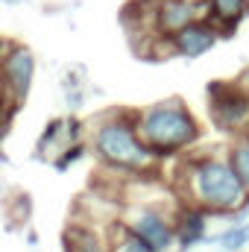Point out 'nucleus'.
Returning <instances> with one entry per match:
<instances>
[{"instance_id":"nucleus-6","label":"nucleus","mask_w":249,"mask_h":252,"mask_svg":"<svg viewBox=\"0 0 249 252\" xmlns=\"http://www.w3.org/2000/svg\"><path fill=\"white\" fill-rule=\"evenodd\" d=\"M35 53L21 44V41H12L6 56L0 59V88L6 94V100L12 106H21L27 100V94L32 91V82H35Z\"/></svg>"},{"instance_id":"nucleus-13","label":"nucleus","mask_w":249,"mask_h":252,"mask_svg":"<svg viewBox=\"0 0 249 252\" xmlns=\"http://www.w3.org/2000/svg\"><path fill=\"white\" fill-rule=\"evenodd\" d=\"M214 247L220 252H244L249 247V223H226L214 235Z\"/></svg>"},{"instance_id":"nucleus-8","label":"nucleus","mask_w":249,"mask_h":252,"mask_svg":"<svg viewBox=\"0 0 249 252\" xmlns=\"http://www.w3.org/2000/svg\"><path fill=\"white\" fill-rule=\"evenodd\" d=\"M220 35H226V32H223L214 21H196V24L185 27L182 32H176V35L170 38V47H173L176 56L199 59V56H205V53H211V50L217 47Z\"/></svg>"},{"instance_id":"nucleus-18","label":"nucleus","mask_w":249,"mask_h":252,"mask_svg":"<svg viewBox=\"0 0 249 252\" xmlns=\"http://www.w3.org/2000/svg\"><path fill=\"white\" fill-rule=\"evenodd\" d=\"M12 109H15V106H12V103L6 100V94L0 91V129L6 126V121H9V115H12Z\"/></svg>"},{"instance_id":"nucleus-16","label":"nucleus","mask_w":249,"mask_h":252,"mask_svg":"<svg viewBox=\"0 0 249 252\" xmlns=\"http://www.w3.org/2000/svg\"><path fill=\"white\" fill-rule=\"evenodd\" d=\"M85 153H88V141H79V144H67L62 147L59 153H56V158L50 161L53 164V170H59V173H67L76 161H82L85 158Z\"/></svg>"},{"instance_id":"nucleus-11","label":"nucleus","mask_w":249,"mask_h":252,"mask_svg":"<svg viewBox=\"0 0 249 252\" xmlns=\"http://www.w3.org/2000/svg\"><path fill=\"white\" fill-rule=\"evenodd\" d=\"M64 147V115H59V118H50L47 121V126L41 129V135H38V144H35V156L38 158H56V153Z\"/></svg>"},{"instance_id":"nucleus-22","label":"nucleus","mask_w":249,"mask_h":252,"mask_svg":"<svg viewBox=\"0 0 249 252\" xmlns=\"http://www.w3.org/2000/svg\"><path fill=\"white\" fill-rule=\"evenodd\" d=\"M247 6H249V0H247Z\"/></svg>"},{"instance_id":"nucleus-20","label":"nucleus","mask_w":249,"mask_h":252,"mask_svg":"<svg viewBox=\"0 0 249 252\" xmlns=\"http://www.w3.org/2000/svg\"><path fill=\"white\" fill-rule=\"evenodd\" d=\"M27 244H30V247H38V235H35V232H30V235H27Z\"/></svg>"},{"instance_id":"nucleus-12","label":"nucleus","mask_w":249,"mask_h":252,"mask_svg":"<svg viewBox=\"0 0 249 252\" xmlns=\"http://www.w3.org/2000/svg\"><path fill=\"white\" fill-rule=\"evenodd\" d=\"M211 3V15H214V24L229 32L232 27H238L244 18L249 15L247 0H208Z\"/></svg>"},{"instance_id":"nucleus-14","label":"nucleus","mask_w":249,"mask_h":252,"mask_svg":"<svg viewBox=\"0 0 249 252\" xmlns=\"http://www.w3.org/2000/svg\"><path fill=\"white\" fill-rule=\"evenodd\" d=\"M226 156H229V161H232L238 179H241L244 188L249 190V135H238V138L229 144Z\"/></svg>"},{"instance_id":"nucleus-5","label":"nucleus","mask_w":249,"mask_h":252,"mask_svg":"<svg viewBox=\"0 0 249 252\" xmlns=\"http://www.w3.org/2000/svg\"><path fill=\"white\" fill-rule=\"evenodd\" d=\"M211 121L226 135H249V91L241 82H214L208 88Z\"/></svg>"},{"instance_id":"nucleus-2","label":"nucleus","mask_w":249,"mask_h":252,"mask_svg":"<svg viewBox=\"0 0 249 252\" xmlns=\"http://www.w3.org/2000/svg\"><path fill=\"white\" fill-rule=\"evenodd\" d=\"M88 153L109 170L126 176H144L156 167V153L144 144L135 115L129 112H103L88 124Z\"/></svg>"},{"instance_id":"nucleus-17","label":"nucleus","mask_w":249,"mask_h":252,"mask_svg":"<svg viewBox=\"0 0 249 252\" xmlns=\"http://www.w3.org/2000/svg\"><path fill=\"white\" fill-rule=\"evenodd\" d=\"M9 208H15V211H12V223H27L30 214H32V199H30V193H12Z\"/></svg>"},{"instance_id":"nucleus-21","label":"nucleus","mask_w":249,"mask_h":252,"mask_svg":"<svg viewBox=\"0 0 249 252\" xmlns=\"http://www.w3.org/2000/svg\"><path fill=\"white\" fill-rule=\"evenodd\" d=\"M0 3H6V6H21L24 0H0Z\"/></svg>"},{"instance_id":"nucleus-10","label":"nucleus","mask_w":249,"mask_h":252,"mask_svg":"<svg viewBox=\"0 0 249 252\" xmlns=\"http://www.w3.org/2000/svg\"><path fill=\"white\" fill-rule=\"evenodd\" d=\"M62 250L64 252H112L109 232L88 220H70L62 232Z\"/></svg>"},{"instance_id":"nucleus-7","label":"nucleus","mask_w":249,"mask_h":252,"mask_svg":"<svg viewBox=\"0 0 249 252\" xmlns=\"http://www.w3.org/2000/svg\"><path fill=\"white\" fill-rule=\"evenodd\" d=\"M196 21H214L208 0H156V35L173 38Z\"/></svg>"},{"instance_id":"nucleus-19","label":"nucleus","mask_w":249,"mask_h":252,"mask_svg":"<svg viewBox=\"0 0 249 252\" xmlns=\"http://www.w3.org/2000/svg\"><path fill=\"white\" fill-rule=\"evenodd\" d=\"M9 44H12V41H9L6 35H0V59L6 56V50H9Z\"/></svg>"},{"instance_id":"nucleus-15","label":"nucleus","mask_w":249,"mask_h":252,"mask_svg":"<svg viewBox=\"0 0 249 252\" xmlns=\"http://www.w3.org/2000/svg\"><path fill=\"white\" fill-rule=\"evenodd\" d=\"M109 244H112V252H153L141 238H135L121 220L109 226Z\"/></svg>"},{"instance_id":"nucleus-23","label":"nucleus","mask_w":249,"mask_h":252,"mask_svg":"<svg viewBox=\"0 0 249 252\" xmlns=\"http://www.w3.org/2000/svg\"><path fill=\"white\" fill-rule=\"evenodd\" d=\"M0 91H3V88H0Z\"/></svg>"},{"instance_id":"nucleus-1","label":"nucleus","mask_w":249,"mask_h":252,"mask_svg":"<svg viewBox=\"0 0 249 252\" xmlns=\"http://www.w3.org/2000/svg\"><path fill=\"white\" fill-rule=\"evenodd\" d=\"M176 190L182 205H196L220 220H226L249 199V190L238 179L229 156L223 153H199L179 161Z\"/></svg>"},{"instance_id":"nucleus-3","label":"nucleus","mask_w":249,"mask_h":252,"mask_svg":"<svg viewBox=\"0 0 249 252\" xmlns=\"http://www.w3.org/2000/svg\"><path fill=\"white\" fill-rule=\"evenodd\" d=\"M135 126L158 161L193 150L202 138V126L196 121V115L179 97H164V100H156V103L138 109Z\"/></svg>"},{"instance_id":"nucleus-4","label":"nucleus","mask_w":249,"mask_h":252,"mask_svg":"<svg viewBox=\"0 0 249 252\" xmlns=\"http://www.w3.org/2000/svg\"><path fill=\"white\" fill-rule=\"evenodd\" d=\"M176 211L179 208L161 202H132L126 205L121 223L153 252H170L176 250Z\"/></svg>"},{"instance_id":"nucleus-9","label":"nucleus","mask_w":249,"mask_h":252,"mask_svg":"<svg viewBox=\"0 0 249 252\" xmlns=\"http://www.w3.org/2000/svg\"><path fill=\"white\" fill-rule=\"evenodd\" d=\"M208 223H211L208 211H202L196 205H182L176 211V250L190 252L196 247L214 244V235H208Z\"/></svg>"}]
</instances>
